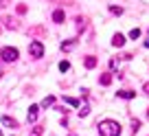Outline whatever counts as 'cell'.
Returning <instances> with one entry per match:
<instances>
[{
    "label": "cell",
    "mask_w": 149,
    "mask_h": 136,
    "mask_svg": "<svg viewBox=\"0 0 149 136\" xmlns=\"http://www.w3.org/2000/svg\"><path fill=\"white\" fill-rule=\"evenodd\" d=\"M118 97H121V99H134L136 97V92H132V90H118Z\"/></svg>",
    "instance_id": "cell-10"
},
{
    "label": "cell",
    "mask_w": 149,
    "mask_h": 136,
    "mask_svg": "<svg viewBox=\"0 0 149 136\" xmlns=\"http://www.w3.org/2000/svg\"><path fill=\"white\" fill-rule=\"evenodd\" d=\"M29 53H31V57H35V59H40V57L44 55V44L40 42V40H35V42L29 44Z\"/></svg>",
    "instance_id": "cell-2"
},
{
    "label": "cell",
    "mask_w": 149,
    "mask_h": 136,
    "mask_svg": "<svg viewBox=\"0 0 149 136\" xmlns=\"http://www.w3.org/2000/svg\"><path fill=\"white\" fill-rule=\"evenodd\" d=\"M61 99H64V103L72 105V108H79V99H74V97H66V94H64Z\"/></svg>",
    "instance_id": "cell-7"
},
{
    "label": "cell",
    "mask_w": 149,
    "mask_h": 136,
    "mask_svg": "<svg viewBox=\"0 0 149 136\" xmlns=\"http://www.w3.org/2000/svg\"><path fill=\"white\" fill-rule=\"evenodd\" d=\"M53 103H55V97H51V94H48V97L42 101V108H51Z\"/></svg>",
    "instance_id": "cell-14"
},
{
    "label": "cell",
    "mask_w": 149,
    "mask_h": 136,
    "mask_svg": "<svg viewBox=\"0 0 149 136\" xmlns=\"http://www.w3.org/2000/svg\"><path fill=\"white\" fill-rule=\"evenodd\" d=\"M42 134H44V127L42 125H35V130H33L31 136H42Z\"/></svg>",
    "instance_id": "cell-17"
},
{
    "label": "cell",
    "mask_w": 149,
    "mask_h": 136,
    "mask_svg": "<svg viewBox=\"0 0 149 136\" xmlns=\"http://www.w3.org/2000/svg\"><path fill=\"white\" fill-rule=\"evenodd\" d=\"M37 110H40L37 105H31V108H29V123H33L37 119Z\"/></svg>",
    "instance_id": "cell-9"
},
{
    "label": "cell",
    "mask_w": 149,
    "mask_h": 136,
    "mask_svg": "<svg viewBox=\"0 0 149 136\" xmlns=\"http://www.w3.org/2000/svg\"><path fill=\"white\" fill-rule=\"evenodd\" d=\"M99 84H101V86H110V84H112V75H110V73H105V75H101V79H99Z\"/></svg>",
    "instance_id": "cell-12"
},
{
    "label": "cell",
    "mask_w": 149,
    "mask_h": 136,
    "mask_svg": "<svg viewBox=\"0 0 149 136\" xmlns=\"http://www.w3.org/2000/svg\"><path fill=\"white\" fill-rule=\"evenodd\" d=\"M147 116H149V110H147Z\"/></svg>",
    "instance_id": "cell-24"
},
{
    "label": "cell",
    "mask_w": 149,
    "mask_h": 136,
    "mask_svg": "<svg viewBox=\"0 0 149 136\" xmlns=\"http://www.w3.org/2000/svg\"><path fill=\"white\" fill-rule=\"evenodd\" d=\"M84 66H86V68H94V66H97V57H94V55H88V57L84 59Z\"/></svg>",
    "instance_id": "cell-6"
},
{
    "label": "cell",
    "mask_w": 149,
    "mask_h": 136,
    "mask_svg": "<svg viewBox=\"0 0 149 136\" xmlns=\"http://www.w3.org/2000/svg\"><path fill=\"white\" fill-rule=\"evenodd\" d=\"M18 13H20V15L26 13V5H18Z\"/></svg>",
    "instance_id": "cell-21"
},
{
    "label": "cell",
    "mask_w": 149,
    "mask_h": 136,
    "mask_svg": "<svg viewBox=\"0 0 149 136\" xmlns=\"http://www.w3.org/2000/svg\"><path fill=\"white\" fill-rule=\"evenodd\" d=\"M64 18H66V15H64V11H61V9H57L55 13H53V22H57V24L64 22Z\"/></svg>",
    "instance_id": "cell-8"
},
{
    "label": "cell",
    "mask_w": 149,
    "mask_h": 136,
    "mask_svg": "<svg viewBox=\"0 0 149 136\" xmlns=\"http://www.w3.org/2000/svg\"><path fill=\"white\" fill-rule=\"evenodd\" d=\"M2 123H5L7 127H11V130L20 127V125H18V121H15V119H11V116H2Z\"/></svg>",
    "instance_id": "cell-5"
},
{
    "label": "cell",
    "mask_w": 149,
    "mask_h": 136,
    "mask_svg": "<svg viewBox=\"0 0 149 136\" xmlns=\"http://www.w3.org/2000/svg\"><path fill=\"white\" fill-rule=\"evenodd\" d=\"M110 68H118V59H116V57H112V59H110Z\"/></svg>",
    "instance_id": "cell-20"
},
{
    "label": "cell",
    "mask_w": 149,
    "mask_h": 136,
    "mask_svg": "<svg viewBox=\"0 0 149 136\" xmlns=\"http://www.w3.org/2000/svg\"><path fill=\"white\" fill-rule=\"evenodd\" d=\"M2 22H5L7 29H18V20H13L11 15H5V18H2Z\"/></svg>",
    "instance_id": "cell-4"
},
{
    "label": "cell",
    "mask_w": 149,
    "mask_h": 136,
    "mask_svg": "<svg viewBox=\"0 0 149 136\" xmlns=\"http://www.w3.org/2000/svg\"><path fill=\"white\" fill-rule=\"evenodd\" d=\"M59 70L61 73H68L70 70V64H68V61H61V64H59Z\"/></svg>",
    "instance_id": "cell-18"
},
{
    "label": "cell",
    "mask_w": 149,
    "mask_h": 136,
    "mask_svg": "<svg viewBox=\"0 0 149 136\" xmlns=\"http://www.w3.org/2000/svg\"><path fill=\"white\" fill-rule=\"evenodd\" d=\"M130 38L132 40H138L140 38V29H132V31H130Z\"/></svg>",
    "instance_id": "cell-16"
},
{
    "label": "cell",
    "mask_w": 149,
    "mask_h": 136,
    "mask_svg": "<svg viewBox=\"0 0 149 136\" xmlns=\"http://www.w3.org/2000/svg\"><path fill=\"white\" fill-rule=\"evenodd\" d=\"M99 134L101 136H121V125L116 121H101L99 123Z\"/></svg>",
    "instance_id": "cell-1"
},
{
    "label": "cell",
    "mask_w": 149,
    "mask_h": 136,
    "mask_svg": "<svg viewBox=\"0 0 149 136\" xmlns=\"http://www.w3.org/2000/svg\"><path fill=\"white\" fill-rule=\"evenodd\" d=\"M132 130H134V134L140 130V121H138V119H134V121H132Z\"/></svg>",
    "instance_id": "cell-19"
},
{
    "label": "cell",
    "mask_w": 149,
    "mask_h": 136,
    "mask_svg": "<svg viewBox=\"0 0 149 136\" xmlns=\"http://www.w3.org/2000/svg\"><path fill=\"white\" fill-rule=\"evenodd\" d=\"M0 57H2V61H15L18 59V48L5 46L2 51H0Z\"/></svg>",
    "instance_id": "cell-3"
},
{
    "label": "cell",
    "mask_w": 149,
    "mask_h": 136,
    "mask_svg": "<svg viewBox=\"0 0 149 136\" xmlns=\"http://www.w3.org/2000/svg\"><path fill=\"white\" fill-rule=\"evenodd\" d=\"M112 44H114V46H118V48H121L123 44H125V38H123L121 33H116V35H114V40H112Z\"/></svg>",
    "instance_id": "cell-11"
},
{
    "label": "cell",
    "mask_w": 149,
    "mask_h": 136,
    "mask_svg": "<svg viewBox=\"0 0 149 136\" xmlns=\"http://www.w3.org/2000/svg\"><path fill=\"white\" fill-rule=\"evenodd\" d=\"M145 46H147V48H149V40H147V42H145Z\"/></svg>",
    "instance_id": "cell-23"
},
{
    "label": "cell",
    "mask_w": 149,
    "mask_h": 136,
    "mask_svg": "<svg viewBox=\"0 0 149 136\" xmlns=\"http://www.w3.org/2000/svg\"><path fill=\"white\" fill-rule=\"evenodd\" d=\"M74 46H77V40H70V42H64V44H61V51H72Z\"/></svg>",
    "instance_id": "cell-13"
},
{
    "label": "cell",
    "mask_w": 149,
    "mask_h": 136,
    "mask_svg": "<svg viewBox=\"0 0 149 136\" xmlns=\"http://www.w3.org/2000/svg\"><path fill=\"white\" fill-rule=\"evenodd\" d=\"M110 11H112V13H114V15H121V13H123V7H116V5H110Z\"/></svg>",
    "instance_id": "cell-15"
},
{
    "label": "cell",
    "mask_w": 149,
    "mask_h": 136,
    "mask_svg": "<svg viewBox=\"0 0 149 136\" xmlns=\"http://www.w3.org/2000/svg\"><path fill=\"white\" fill-rule=\"evenodd\" d=\"M143 90H145V94H149V84H145V86H143Z\"/></svg>",
    "instance_id": "cell-22"
}]
</instances>
